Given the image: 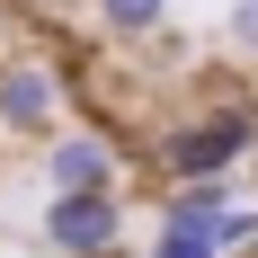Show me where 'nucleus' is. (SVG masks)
I'll use <instances>...</instances> for the list:
<instances>
[{
	"label": "nucleus",
	"instance_id": "1",
	"mask_svg": "<svg viewBox=\"0 0 258 258\" xmlns=\"http://www.w3.org/2000/svg\"><path fill=\"white\" fill-rule=\"evenodd\" d=\"M160 178H240L258 160V89L249 80H205L187 116H169L152 143Z\"/></svg>",
	"mask_w": 258,
	"mask_h": 258
},
{
	"label": "nucleus",
	"instance_id": "2",
	"mask_svg": "<svg viewBox=\"0 0 258 258\" xmlns=\"http://www.w3.org/2000/svg\"><path fill=\"white\" fill-rule=\"evenodd\" d=\"M62 107H72V80H62V62H45V53H0V143H45V134H62Z\"/></svg>",
	"mask_w": 258,
	"mask_h": 258
},
{
	"label": "nucleus",
	"instance_id": "3",
	"mask_svg": "<svg viewBox=\"0 0 258 258\" xmlns=\"http://www.w3.org/2000/svg\"><path fill=\"white\" fill-rule=\"evenodd\" d=\"M125 223H134L125 187H89V196H45V205H36V240H45L53 258H107L125 240Z\"/></svg>",
	"mask_w": 258,
	"mask_h": 258
},
{
	"label": "nucleus",
	"instance_id": "4",
	"mask_svg": "<svg viewBox=\"0 0 258 258\" xmlns=\"http://www.w3.org/2000/svg\"><path fill=\"white\" fill-rule=\"evenodd\" d=\"M36 187L45 196H89V187H125V143L98 125H62L36 143Z\"/></svg>",
	"mask_w": 258,
	"mask_h": 258
},
{
	"label": "nucleus",
	"instance_id": "5",
	"mask_svg": "<svg viewBox=\"0 0 258 258\" xmlns=\"http://www.w3.org/2000/svg\"><path fill=\"white\" fill-rule=\"evenodd\" d=\"M89 27L107 45H152L169 36V0H89Z\"/></svg>",
	"mask_w": 258,
	"mask_h": 258
},
{
	"label": "nucleus",
	"instance_id": "6",
	"mask_svg": "<svg viewBox=\"0 0 258 258\" xmlns=\"http://www.w3.org/2000/svg\"><path fill=\"white\" fill-rule=\"evenodd\" d=\"M232 205H240V178H169L160 196V214H196V223H223Z\"/></svg>",
	"mask_w": 258,
	"mask_h": 258
},
{
	"label": "nucleus",
	"instance_id": "7",
	"mask_svg": "<svg viewBox=\"0 0 258 258\" xmlns=\"http://www.w3.org/2000/svg\"><path fill=\"white\" fill-rule=\"evenodd\" d=\"M143 249L152 258H223V240H214V223H196V214H160Z\"/></svg>",
	"mask_w": 258,
	"mask_h": 258
},
{
	"label": "nucleus",
	"instance_id": "8",
	"mask_svg": "<svg viewBox=\"0 0 258 258\" xmlns=\"http://www.w3.org/2000/svg\"><path fill=\"white\" fill-rule=\"evenodd\" d=\"M223 45H232L240 62H258V0H232V9H223Z\"/></svg>",
	"mask_w": 258,
	"mask_h": 258
},
{
	"label": "nucleus",
	"instance_id": "9",
	"mask_svg": "<svg viewBox=\"0 0 258 258\" xmlns=\"http://www.w3.org/2000/svg\"><path fill=\"white\" fill-rule=\"evenodd\" d=\"M107 258H152V249H134V240H116V249H107Z\"/></svg>",
	"mask_w": 258,
	"mask_h": 258
},
{
	"label": "nucleus",
	"instance_id": "10",
	"mask_svg": "<svg viewBox=\"0 0 258 258\" xmlns=\"http://www.w3.org/2000/svg\"><path fill=\"white\" fill-rule=\"evenodd\" d=\"M0 240H9V223H0Z\"/></svg>",
	"mask_w": 258,
	"mask_h": 258
}]
</instances>
